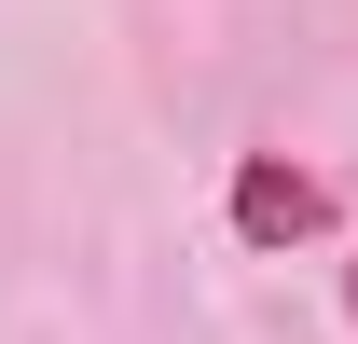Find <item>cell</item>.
Segmentation results:
<instances>
[{
	"label": "cell",
	"instance_id": "1",
	"mask_svg": "<svg viewBox=\"0 0 358 344\" xmlns=\"http://www.w3.org/2000/svg\"><path fill=\"white\" fill-rule=\"evenodd\" d=\"M234 234H248V248H303V234H331V193H317L289 152H248V166H234Z\"/></svg>",
	"mask_w": 358,
	"mask_h": 344
},
{
	"label": "cell",
	"instance_id": "2",
	"mask_svg": "<svg viewBox=\"0 0 358 344\" xmlns=\"http://www.w3.org/2000/svg\"><path fill=\"white\" fill-rule=\"evenodd\" d=\"M345 289H358V275H345Z\"/></svg>",
	"mask_w": 358,
	"mask_h": 344
}]
</instances>
